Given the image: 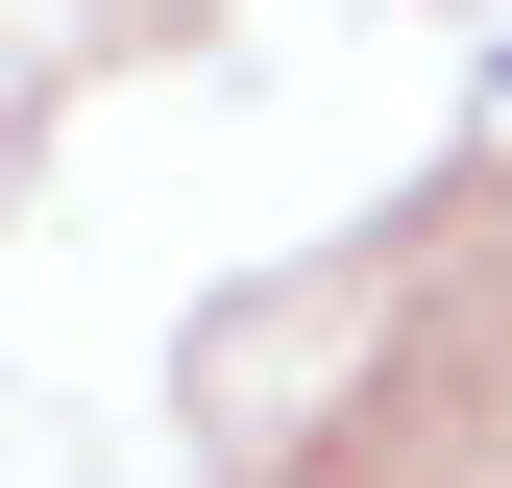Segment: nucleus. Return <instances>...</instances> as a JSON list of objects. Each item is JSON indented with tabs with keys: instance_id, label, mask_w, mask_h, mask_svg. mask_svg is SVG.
Returning <instances> with one entry per match:
<instances>
[{
	"instance_id": "obj_1",
	"label": "nucleus",
	"mask_w": 512,
	"mask_h": 488,
	"mask_svg": "<svg viewBox=\"0 0 512 488\" xmlns=\"http://www.w3.org/2000/svg\"><path fill=\"white\" fill-rule=\"evenodd\" d=\"M488 98H512V49H488Z\"/></svg>"
}]
</instances>
